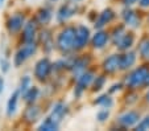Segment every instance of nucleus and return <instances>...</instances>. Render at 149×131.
I'll use <instances>...</instances> for the list:
<instances>
[{"instance_id":"23","label":"nucleus","mask_w":149,"mask_h":131,"mask_svg":"<svg viewBox=\"0 0 149 131\" xmlns=\"http://www.w3.org/2000/svg\"><path fill=\"white\" fill-rule=\"evenodd\" d=\"M61 128V123L52 118L50 115H46L45 118H42L37 125V130L38 131H58Z\"/></svg>"},{"instance_id":"9","label":"nucleus","mask_w":149,"mask_h":131,"mask_svg":"<svg viewBox=\"0 0 149 131\" xmlns=\"http://www.w3.org/2000/svg\"><path fill=\"white\" fill-rule=\"evenodd\" d=\"M91 56L90 54H78L74 56L70 54V62H69V73L73 76L74 78L83 73L84 70H87L91 65Z\"/></svg>"},{"instance_id":"4","label":"nucleus","mask_w":149,"mask_h":131,"mask_svg":"<svg viewBox=\"0 0 149 131\" xmlns=\"http://www.w3.org/2000/svg\"><path fill=\"white\" fill-rule=\"evenodd\" d=\"M96 76V71L94 69L88 68L87 70H84L83 73H81L79 76H77L74 78V89H73V95L79 99L83 97V94L93 85V81Z\"/></svg>"},{"instance_id":"14","label":"nucleus","mask_w":149,"mask_h":131,"mask_svg":"<svg viewBox=\"0 0 149 131\" xmlns=\"http://www.w3.org/2000/svg\"><path fill=\"white\" fill-rule=\"evenodd\" d=\"M23 122L28 126H33L38 123L42 119V109L37 103H32V105H25V109L23 110Z\"/></svg>"},{"instance_id":"39","label":"nucleus","mask_w":149,"mask_h":131,"mask_svg":"<svg viewBox=\"0 0 149 131\" xmlns=\"http://www.w3.org/2000/svg\"><path fill=\"white\" fill-rule=\"evenodd\" d=\"M6 1H7V0H0V9L6 6Z\"/></svg>"},{"instance_id":"11","label":"nucleus","mask_w":149,"mask_h":131,"mask_svg":"<svg viewBox=\"0 0 149 131\" xmlns=\"http://www.w3.org/2000/svg\"><path fill=\"white\" fill-rule=\"evenodd\" d=\"M120 19L124 25L128 29H132V31L140 28L141 24H143V20H141V16L139 13V11L133 9L132 7H124L120 11Z\"/></svg>"},{"instance_id":"16","label":"nucleus","mask_w":149,"mask_h":131,"mask_svg":"<svg viewBox=\"0 0 149 131\" xmlns=\"http://www.w3.org/2000/svg\"><path fill=\"white\" fill-rule=\"evenodd\" d=\"M102 71L107 76H113V74L120 71V52L108 54L107 57L102 61Z\"/></svg>"},{"instance_id":"1","label":"nucleus","mask_w":149,"mask_h":131,"mask_svg":"<svg viewBox=\"0 0 149 131\" xmlns=\"http://www.w3.org/2000/svg\"><path fill=\"white\" fill-rule=\"evenodd\" d=\"M75 43V25H63L56 36V50L62 56L75 53L74 52Z\"/></svg>"},{"instance_id":"31","label":"nucleus","mask_w":149,"mask_h":131,"mask_svg":"<svg viewBox=\"0 0 149 131\" xmlns=\"http://www.w3.org/2000/svg\"><path fill=\"white\" fill-rule=\"evenodd\" d=\"M12 60L8 57V56H6V54H1L0 56V71L3 74H6V73H8L9 70H11V68H12Z\"/></svg>"},{"instance_id":"20","label":"nucleus","mask_w":149,"mask_h":131,"mask_svg":"<svg viewBox=\"0 0 149 131\" xmlns=\"http://www.w3.org/2000/svg\"><path fill=\"white\" fill-rule=\"evenodd\" d=\"M69 111H70V109L65 101H56L49 110V115L56 120H58L59 123H62V120L69 115Z\"/></svg>"},{"instance_id":"37","label":"nucleus","mask_w":149,"mask_h":131,"mask_svg":"<svg viewBox=\"0 0 149 131\" xmlns=\"http://www.w3.org/2000/svg\"><path fill=\"white\" fill-rule=\"evenodd\" d=\"M149 88V71H148V76H146V80H145V85H144V89H148Z\"/></svg>"},{"instance_id":"17","label":"nucleus","mask_w":149,"mask_h":131,"mask_svg":"<svg viewBox=\"0 0 149 131\" xmlns=\"http://www.w3.org/2000/svg\"><path fill=\"white\" fill-rule=\"evenodd\" d=\"M111 43L110 32L107 29H95V33H93L90 41V46L94 50H103L107 48V45Z\"/></svg>"},{"instance_id":"41","label":"nucleus","mask_w":149,"mask_h":131,"mask_svg":"<svg viewBox=\"0 0 149 131\" xmlns=\"http://www.w3.org/2000/svg\"><path fill=\"white\" fill-rule=\"evenodd\" d=\"M50 3H59V1H63V0H49Z\"/></svg>"},{"instance_id":"3","label":"nucleus","mask_w":149,"mask_h":131,"mask_svg":"<svg viewBox=\"0 0 149 131\" xmlns=\"http://www.w3.org/2000/svg\"><path fill=\"white\" fill-rule=\"evenodd\" d=\"M38 43H25V44H20V46L16 49V52L13 53L12 57V64L16 69L21 68L24 64H26L34 54L38 52Z\"/></svg>"},{"instance_id":"33","label":"nucleus","mask_w":149,"mask_h":131,"mask_svg":"<svg viewBox=\"0 0 149 131\" xmlns=\"http://www.w3.org/2000/svg\"><path fill=\"white\" fill-rule=\"evenodd\" d=\"M123 89H125V85H124V81H119V82H115V83H112V85L108 88V93L110 94H118V93H120Z\"/></svg>"},{"instance_id":"10","label":"nucleus","mask_w":149,"mask_h":131,"mask_svg":"<svg viewBox=\"0 0 149 131\" xmlns=\"http://www.w3.org/2000/svg\"><path fill=\"white\" fill-rule=\"evenodd\" d=\"M91 29L86 24H78L75 25V43H74V52L81 53L90 45L91 41Z\"/></svg>"},{"instance_id":"32","label":"nucleus","mask_w":149,"mask_h":131,"mask_svg":"<svg viewBox=\"0 0 149 131\" xmlns=\"http://www.w3.org/2000/svg\"><path fill=\"white\" fill-rule=\"evenodd\" d=\"M135 130H137V131H146V130H149V114H146L145 117H141V119L139 120V123L136 125Z\"/></svg>"},{"instance_id":"36","label":"nucleus","mask_w":149,"mask_h":131,"mask_svg":"<svg viewBox=\"0 0 149 131\" xmlns=\"http://www.w3.org/2000/svg\"><path fill=\"white\" fill-rule=\"evenodd\" d=\"M4 89H6V80H4L3 73L0 71V94L4 93Z\"/></svg>"},{"instance_id":"28","label":"nucleus","mask_w":149,"mask_h":131,"mask_svg":"<svg viewBox=\"0 0 149 131\" xmlns=\"http://www.w3.org/2000/svg\"><path fill=\"white\" fill-rule=\"evenodd\" d=\"M136 50H137L139 57L141 60L145 61V62H149V37H145L139 43Z\"/></svg>"},{"instance_id":"30","label":"nucleus","mask_w":149,"mask_h":131,"mask_svg":"<svg viewBox=\"0 0 149 131\" xmlns=\"http://www.w3.org/2000/svg\"><path fill=\"white\" fill-rule=\"evenodd\" d=\"M111 117V109H104V107H100L96 113L95 118L99 123H107L108 119Z\"/></svg>"},{"instance_id":"7","label":"nucleus","mask_w":149,"mask_h":131,"mask_svg":"<svg viewBox=\"0 0 149 131\" xmlns=\"http://www.w3.org/2000/svg\"><path fill=\"white\" fill-rule=\"evenodd\" d=\"M141 119V114L139 110H124L123 113L116 117L115 125L119 130H127V128H135L139 120Z\"/></svg>"},{"instance_id":"12","label":"nucleus","mask_w":149,"mask_h":131,"mask_svg":"<svg viewBox=\"0 0 149 131\" xmlns=\"http://www.w3.org/2000/svg\"><path fill=\"white\" fill-rule=\"evenodd\" d=\"M40 28H41V27L38 25V23L36 21L34 17L28 19L23 28V31H21V33L19 34L20 44L34 43V41H37V37H38V33H40Z\"/></svg>"},{"instance_id":"8","label":"nucleus","mask_w":149,"mask_h":131,"mask_svg":"<svg viewBox=\"0 0 149 131\" xmlns=\"http://www.w3.org/2000/svg\"><path fill=\"white\" fill-rule=\"evenodd\" d=\"M79 12V6L77 3H71L69 0H65L61 6L58 7V9L56 11L54 19L58 24H66L68 21H70L74 16H77Z\"/></svg>"},{"instance_id":"18","label":"nucleus","mask_w":149,"mask_h":131,"mask_svg":"<svg viewBox=\"0 0 149 131\" xmlns=\"http://www.w3.org/2000/svg\"><path fill=\"white\" fill-rule=\"evenodd\" d=\"M137 60H139L137 50L130 49V50L125 52H120V71L125 73V71L131 70L132 68H135L136 64H137Z\"/></svg>"},{"instance_id":"40","label":"nucleus","mask_w":149,"mask_h":131,"mask_svg":"<svg viewBox=\"0 0 149 131\" xmlns=\"http://www.w3.org/2000/svg\"><path fill=\"white\" fill-rule=\"evenodd\" d=\"M69 1H71V3H77V4H79V3H82L83 0H69Z\"/></svg>"},{"instance_id":"34","label":"nucleus","mask_w":149,"mask_h":131,"mask_svg":"<svg viewBox=\"0 0 149 131\" xmlns=\"http://www.w3.org/2000/svg\"><path fill=\"white\" fill-rule=\"evenodd\" d=\"M139 0H120V3L123 7H133L137 4Z\"/></svg>"},{"instance_id":"35","label":"nucleus","mask_w":149,"mask_h":131,"mask_svg":"<svg viewBox=\"0 0 149 131\" xmlns=\"http://www.w3.org/2000/svg\"><path fill=\"white\" fill-rule=\"evenodd\" d=\"M137 6L141 9H149V0H139Z\"/></svg>"},{"instance_id":"19","label":"nucleus","mask_w":149,"mask_h":131,"mask_svg":"<svg viewBox=\"0 0 149 131\" xmlns=\"http://www.w3.org/2000/svg\"><path fill=\"white\" fill-rule=\"evenodd\" d=\"M33 17L36 19V21L38 23V25L41 27V28H45V27H49V24H50L52 20H53L54 11H53V8L49 6L40 7V8L36 11V13H34Z\"/></svg>"},{"instance_id":"6","label":"nucleus","mask_w":149,"mask_h":131,"mask_svg":"<svg viewBox=\"0 0 149 131\" xmlns=\"http://www.w3.org/2000/svg\"><path fill=\"white\" fill-rule=\"evenodd\" d=\"M26 20H28V19H26L25 13L21 11H16V12H13V13H11L7 17L6 24H4L7 33H8L9 36H19V34L21 33V31H23Z\"/></svg>"},{"instance_id":"22","label":"nucleus","mask_w":149,"mask_h":131,"mask_svg":"<svg viewBox=\"0 0 149 131\" xmlns=\"http://www.w3.org/2000/svg\"><path fill=\"white\" fill-rule=\"evenodd\" d=\"M135 43H136V34L131 29V31H127V33L124 34L123 39L119 41L115 48L118 49V52H125V50H130V49H133Z\"/></svg>"},{"instance_id":"24","label":"nucleus","mask_w":149,"mask_h":131,"mask_svg":"<svg viewBox=\"0 0 149 131\" xmlns=\"http://www.w3.org/2000/svg\"><path fill=\"white\" fill-rule=\"evenodd\" d=\"M40 95H41V90L37 85H32L28 90L21 95V99L25 105H32V103H37Z\"/></svg>"},{"instance_id":"13","label":"nucleus","mask_w":149,"mask_h":131,"mask_svg":"<svg viewBox=\"0 0 149 131\" xmlns=\"http://www.w3.org/2000/svg\"><path fill=\"white\" fill-rule=\"evenodd\" d=\"M37 43H38V46L42 49V52L46 56H49L56 49V39H54L53 32L48 27L40 29L38 37H37Z\"/></svg>"},{"instance_id":"21","label":"nucleus","mask_w":149,"mask_h":131,"mask_svg":"<svg viewBox=\"0 0 149 131\" xmlns=\"http://www.w3.org/2000/svg\"><path fill=\"white\" fill-rule=\"evenodd\" d=\"M20 99H21V93L19 91V89H15L9 94L8 99H7L6 103V117L7 118H12L16 115L17 110H19V103Z\"/></svg>"},{"instance_id":"25","label":"nucleus","mask_w":149,"mask_h":131,"mask_svg":"<svg viewBox=\"0 0 149 131\" xmlns=\"http://www.w3.org/2000/svg\"><path fill=\"white\" fill-rule=\"evenodd\" d=\"M93 105L98 106V107H104V109H112L115 105V99H113L112 94L110 93H102L99 94L95 99L93 101Z\"/></svg>"},{"instance_id":"15","label":"nucleus","mask_w":149,"mask_h":131,"mask_svg":"<svg viewBox=\"0 0 149 131\" xmlns=\"http://www.w3.org/2000/svg\"><path fill=\"white\" fill-rule=\"evenodd\" d=\"M116 19V11L111 7L102 9L99 13H96L95 19H94V29H104L107 25H110L111 23H113V20Z\"/></svg>"},{"instance_id":"26","label":"nucleus","mask_w":149,"mask_h":131,"mask_svg":"<svg viewBox=\"0 0 149 131\" xmlns=\"http://www.w3.org/2000/svg\"><path fill=\"white\" fill-rule=\"evenodd\" d=\"M127 31H128V28H127L125 25H124L123 23L121 24H118V25H115L112 29L110 31V37H111V44H112L113 46L118 45V43L123 39V36L127 33Z\"/></svg>"},{"instance_id":"29","label":"nucleus","mask_w":149,"mask_h":131,"mask_svg":"<svg viewBox=\"0 0 149 131\" xmlns=\"http://www.w3.org/2000/svg\"><path fill=\"white\" fill-rule=\"evenodd\" d=\"M32 85H33V77H31L29 74H25V76H23V77L20 78L17 89H19V91L21 93V95H23Z\"/></svg>"},{"instance_id":"42","label":"nucleus","mask_w":149,"mask_h":131,"mask_svg":"<svg viewBox=\"0 0 149 131\" xmlns=\"http://www.w3.org/2000/svg\"><path fill=\"white\" fill-rule=\"evenodd\" d=\"M148 23H149V16H148Z\"/></svg>"},{"instance_id":"5","label":"nucleus","mask_w":149,"mask_h":131,"mask_svg":"<svg viewBox=\"0 0 149 131\" xmlns=\"http://www.w3.org/2000/svg\"><path fill=\"white\" fill-rule=\"evenodd\" d=\"M53 74V61L45 56L36 61L33 66V78L40 83H46Z\"/></svg>"},{"instance_id":"27","label":"nucleus","mask_w":149,"mask_h":131,"mask_svg":"<svg viewBox=\"0 0 149 131\" xmlns=\"http://www.w3.org/2000/svg\"><path fill=\"white\" fill-rule=\"evenodd\" d=\"M106 85H107V74H104V73L96 74L93 81V85H91L90 90L93 91V93H100V91L106 88Z\"/></svg>"},{"instance_id":"38","label":"nucleus","mask_w":149,"mask_h":131,"mask_svg":"<svg viewBox=\"0 0 149 131\" xmlns=\"http://www.w3.org/2000/svg\"><path fill=\"white\" fill-rule=\"evenodd\" d=\"M144 98H145V102L149 103V88H148V91L145 93V95H144Z\"/></svg>"},{"instance_id":"2","label":"nucleus","mask_w":149,"mask_h":131,"mask_svg":"<svg viewBox=\"0 0 149 131\" xmlns=\"http://www.w3.org/2000/svg\"><path fill=\"white\" fill-rule=\"evenodd\" d=\"M148 71L149 64H141V65L135 66L131 70L125 71V76L123 77L125 89H128V90H141V89H144Z\"/></svg>"}]
</instances>
